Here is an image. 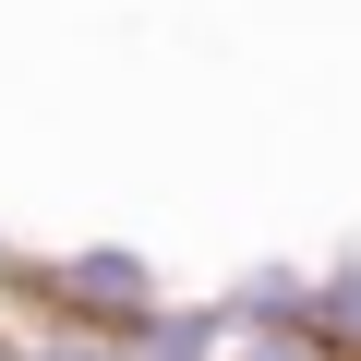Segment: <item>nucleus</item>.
I'll list each match as a JSON object with an SVG mask.
<instances>
[{"label":"nucleus","mask_w":361,"mask_h":361,"mask_svg":"<svg viewBox=\"0 0 361 361\" xmlns=\"http://www.w3.org/2000/svg\"><path fill=\"white\" fill-rule=\"evenodd\" d=\"M61 289H73V301H109V313H145L133 253H85V265H61Z\"/></svg>","instance_id":"nucleus-1"},{"label":"nucleus","mask_w":361,"mask_h":361,"mask_svg":"<svg viewBox=\"0 0 361 361\" xmlns=\"http://www.w3.org/2000/svg\"><path fill=\"white\" fill-rule=\"evenodd\" d=\"M133 361H205V337H157V349H133Z\"/></svg>","instance_id":"nucleus-2"},{"label":"nucleus","mask_w":361,"mask_h":361,"mask_svg":"<svg viewBox=\"0 0 361 361\" xmlns=\"http://www.w3.org/2000/svg\"><path fill=\"white\" fill-rule=\"evenodd\" d=\"M0 361H25V349H13V337H0Z\"/></svg>","instance_id":"nucleus-3"}]
</instances>
